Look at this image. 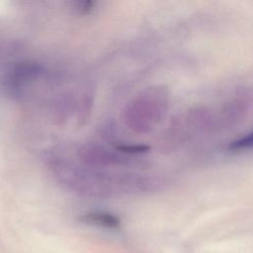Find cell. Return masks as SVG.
Segmentation results:
<instances>
[{"label": "cell", "mask_w": 253, "mask_h": 253, "mask_svg": "<svg viewBox=\"0 0 253 253\" xmlns=\"http://www.w3.org/2000/svg\"><path fill=\"white\" fill-rule=\"evenodd\" d=\"M80 219L84 223L92 224V225H96L104 228H110V229L119 228L121 225L120 218L109 212H101V211L89 212L81 216Z\"/></svg>", "instance_id": "1"}, {"label": "cell", "mask_w": 253, "mask_h": 253, "mask_svg": "<svg viewBox=\"0 0 253 253\" xmlns=\"http://www.w3.org/2000/svg\"><path fill=\"white\" fill-rule=\"evenodd\" d=\"M251 148H253V131L233 141L229 146V149L231 151H241Z\"/></svg>", "instance_id": "2"}, {"label": "cell", "mask_w": 253, "mask_h": 253, "mask_svg": "<svg viewBox=\"0 0 253 253\" xmlns=\"http://www.w3.org/2000/svg\"><path fill=\"white\" fill-rule=\"evenodd\" d=\"M117 149L126 153H130V154H136V153H143L146 152L149 147L147 145H137V144H123L117 146Z\"/></svg>", "instance_id": "3"}, {"label": "cell", "mask_w": 253, "mask_h": 253, "mask_svg": "<svg viewBox=\"0 0 253 253\" xmlns=\"http://www.w3.org/2000/svg\"><path fill=\"white\" fill-rule=\"evenodd\" d=\"M95 2L93 1H80L77 3V10L81 15H88L94 9Z\"/></svg>", "instance_id": "4"}]
</instances>
